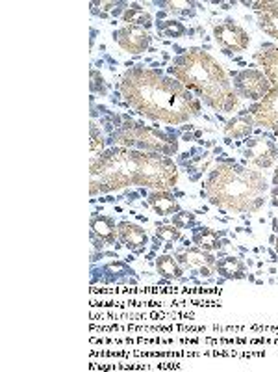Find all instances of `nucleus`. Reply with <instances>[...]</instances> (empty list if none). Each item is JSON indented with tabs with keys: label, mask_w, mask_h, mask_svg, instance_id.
<instances>
[{
	"label": "nucleus",
	"mask_w": 278,
	"mask_h": 372,
	"mask_svg": "<svg viewBox=\"0 0 278 372\" xmlns=\"http://www.w3.org/2000/svg\"><path fill=\"white\" fill-rule=\"evenodd\" d=\"M277 134H278V128H277Z\"/></svg>",
	"instance_id": "7c9ffc66"
},
{
	"label": "nucleus",
	"mask_w": 278,
	"mask_h": 372,
	"mask_svg": "<svg viewBox=\"0 0 278 372\" xmlns=\"http://www.w3.org/2000/svg\"><path fill=\"white\" fill-rule=\"evenodd\" d=\"M242 4L252 6V10L258 15V28L278 41V0H260V2L243 0Z\"/></svg>",
	"instance_id": "9b49d317"
},
{
	"label": "nucleus",
	"mask_w": 278,
	"mask_h": 372,
	"mask_svg": "<svg viewBox=\"0 0 278 372\" xmlns=\"http://www.w3.org/2000/svg\"><path fill=\"white\" fill-rule=\"evenodd\" d=\"M91 153H99V151H102V147H104V140H102V136H100V131L99 127L95 125V121H91Z\"/></svg>",
	"instance_id": "cd10ccee"
},
{
	"label": "nucleus",
	"mask_w": 278,
	"mask_h": 372,
	"mask_svg": "<svg viewBox=\"0 0 278 372\" xmlns=\"http://www.w3.org/2000/svg\"><path fill=\"white\" fill-rule=\"evenodd\" d=\"M256 127L254 123V117L249 110H242L237 116H234V119L226 123L225 133L228 138L239 140V138H249L252 133V128Z\"/></svg>",
	"instance_id": "4468645a"
},
{
	"label": "nucleus",
	"mask_w": 278,
	"mask_h": 372,
	"mask_svg": "<svg viewBox=\"0 0 278 372\" xmlns=\"http://www.w3.org/2000/svg\"><path fill=\"white\" fill-rule=\"evenodd\" d=\"M117 239L121 240L123 244L132 250L134 253H141L148 242V234L141 225L132 222H119L117 223Z\"/></svg>",
	"instance_id": "f8f14e48"
},
{
	"label": "nucleus",
	"mask_w": 278,
	"mask_h": 372,
	"mask_svg": "<svg viewBox=\"0 0 278 372\" xmlns=\"http://www.w3.org/2000/svg\"><path fill=\"white\" fill-rule=\"evenodd\" d=\"M91 91L93 93H100V95H106L108 93V84H106L104 77L99 73L97 69H91Z\"/></svg>",
	"instance_id": "393cba45"
},
{
	"label": "nucleus",
	"mask_w": 278,
	"mask_h": 372,
	"mask_svg": "<svg viewBox=\"0 0 278 372\" xmlns=\"http://www.w3.org/2000/svg\"><path fill=\"white\" fill-rule=\"evenodd\" d=\"M191 240H193V244L197 246V248L210 251V253L217 251L221 246H223L221 234L210 227H195L193 234H191Z\"/></svg>",
	"instance_id": "a211bd4d"
},
{
	"label": "nucleus",
	"mask_w": 278,
	"mask_h": 372,
	"mask_svg": "<svg viewBox=\"0 0 278 372\" xmlns=\"http://www.w3.org/2000/svg\"><path fill=\"white\" fill-rule=\"evenodd\" d=\"M156 270L165 279H180L182 277V266L176 260V257L160 255L156 259Z\"/></svg>",
	"instance_id": "412c9836"
},
{
	"label": "nucleus",
	"mask_w": 278,
	"mask_h": 372,
	"mask_svg": "<svg viewBox=\"0 0 278 372\" xmlns=\"http://www.w3.org/2000/svg\"><path fill=\"white\" fill-rule=\"evenodd\" d=\"M271 196H273L271 203H273V205H278V168L273 175V190H271Z\"/></svg>",
	"instance_id": "c85d7f7f"
},
{
	"label": "nucleus",
	"mask_w": 278,
	"mask_h": 372,
	"mask_svg": "<svg viewBox=\"0 0 278 372\" xmlns=\"http://www.w3.org/2000/svg\"><path fill=\"white\" fill-rule=\"evenodd\" d=\"M173 225H176L179 229H189L195 227V216L191 213L180 211L173 216Z\"/></svg>",
	"instance_id": "bb28decb"
},
{
	"label": "nucleus",
	"mask_w": 278,
	"mask_h": 372,
	"mask_svg": "<svg viewBox=\"0 0 278 372\" xmlns=\"http://www.w3.org/2000/svg\"><path fill=\"white\" fill-rule=\"evenodd\" d=\"M123 22L130 25V27L145 28V30H148L154 25L153 15L143 10L139 4H130L126 8L125 13H123Z\"/></svg>",
	"instance_id": "aec40b11"
},
{
	"label": "nucleus",
	"mask_w": 278,
	"mask_h": 372,
	"mask_svg": "<svg viewBox=\"0 0 278 372\" xmlns=\"http://www.w3.org/2000/svg\"><path fill=\"white\" fill-rule=\"evenodd\" d=\"M148 207H153L154 213L160 216H171V214L180 213L179 201L169 190H154L148 196Z\"/></svg>",
	"instance_id": "2eb2a0df"
},
{
	"label": "nucleus",
	"mask_w": 278,
	"mask_h": 372,
	"mask_svg": "<svg viewBox=\"0 0 278 372\" xmlns=\"http://www.w3.org/2000/svg\"><path fill=\"white\" fill-rule=\"evenodd\" d=\"M156 239L160 242H165V248H171V244L182 240V229H179L176 225H160L156 229Z\"/></svg>",
	"instance_id": "b1692460"
},
{
	"label": "nucleus",
	"mask_w": 278,
	"mask_h": 372,
	"mask_svg": "<svg viewBox=\"0 0 278 372\" xmlns=\"http://www.w3.org/2000/svg\"><path fill=\"white\" fill-rule=\"evenodd\" d=\"M113 39L117 41V45L130 54H143L145 51H148L153 36L148 34V30L139 27H130L125 25L119 30L113 32Z\"/></svg>",
	"instance_id": "1a4fd4ad"
},
{
	"label": "nucleus",
	"mask_w": 278,
	"mask_h": 372,
	"mask_svg": "<svg viewBox=\"0 0 278 372\" xmlns=\"http://www.w3.org/2000/svg\"><path fill=\"white\" fill-rule=\"evenodd\" d=\"M232 86L237 97L260 102L271 91V82L262 69H243L232 73Z\"/></svg>",
	"instance_id": "0eeeda50"
},
{
	"label": "nucleus",
	"mask_w": 278,
	"mask_h": 372,
	"mask_svg": "<svg viewBox=\"0 0 278 372\" xmlns=\"http://www.w3.org/2000/svg\"><path fill=\"white\" fill-rule=\"evenodd\" d=\"M274 250H277V253H278V234H277V239H274Z\"/></svg>",
	"instance_id": "c756f323"
},
{
	"label": "nucleus",
	"mask_w": 278,
	"mask_h": 372,
	"mask_svg": "<svg viewBox=\"0 0 278 372\" xmlns=\"http://www.w3.org/2000/svg\"><path fill=\"white\" fill-rule=\"evenodd\" d=\"M216 270L225 279H245L247 277L245 263L242 259H237V257H225V259L217 260Z\"/></svg>",
	"instance_id": "6ab92c4d"
},
{
	"label": "nucleus",
	"mask_w": 278,
	"mask_h": 372,
	"mask_svg": "<svg viewBox=\"0 0 278 372\" xmlns=\"http://www.w3.org/2000/svg\"><path fill=\"white\" fill-rule=\"evenodd\" d=\"M169 73H173L174 79L200 97L211 110L230 114L239 107V97L228 73L204 48L191 47L184 51L174 60L173 67H169Z\"/></svg>",
	"instance_id": "7ed1b4c3"
},
{
	"label": "nucleus",
	"mask_w": 278,
	"mask_h": 372,
	"mask_svg": "<svg viewBox=\"0 0 278 372\" xmlns=\"http://www.w3.org/2000/svg\"><path fill=\"white\" fill-rule=\"evenodd\" d=\"M214 37L219 43L225 54L243 53L251 45V36L243 27H239L234 19H225L214 27Z\"/></svg>",
	"instance_id": "6e6552de"
},
{
	"label": "nucleus",
	"mask_w": 278,
	"mask_h": 372,
	"mask_svg": "<svg viewBox=\"0 0 278 372\" xmlns=\"http://www.w3.org/2000/svg\"><path fill=\"white\" fill-rule=\"evenodd\" d=\"M100 276H104L106 283H136V279L132 276H136L132 268L121 263V260H113V263H108L106 266L100 268Z\"/></svg>",
	"instance_id": "dca6fc26"
},
{
	"label": "nucleus",
	"mask_w": 278,
	"mask_h": 372,
	"mask_svg": "<svg viewBox=\"0 0 278 372\" xmlns=\"http://www.w3.org/2000/svg\"><path fill=\"white\" fill-rule=\"evenodd\" d=\"M158 6H162L167 11L174 13V15L179 17H195V2H189V0H167V2H156Z\"/></svg>",
	"instance_id": "5701e85b"
},
{
	"label": "nucleus",
	"mask_w": 278,
	"mask_h": 372,
	"mask_svg": "<svg viewBox=\"0 0 278 372\" xmlns=\"http://www.w3.org/2000/svg\"><path fill=\"white\" fill-rule=\"evenodd\" d=\"M91 239L99 240L102 244H116L117 225L110 216L104 214H93L90 220Z\"/></svg>",
	"instance_id": "ddd939ff"
},
{
	"label": "nucleus",
	"mask_w": 278,
	"mask_h": 372,
	"mask_svg": "<svg viewBox=\"0 0 278 372\" xmlns=\"http://www.w3.org/2000/svg\"><path fill=\"white\" fill-rule=\"evenodd\" d=\"M111 140L121 147L147 151V153L165 154V157H173L179 153V142L171 134L147 127L143 123L132 121V119L123 123L121 127L111 134Z\"/></svg>",
	"instance_id": "39448f33"
},
{
	"label": "nucleus",
	"mask_w": 278,
	"mask_h": 372,
	"mask_svg": "<svg viewBox=\"0 0 278 372\" xmlns=\"http://www.w3.org/2000/svg\"><path fill=\"white\" fill-rule=\"evenodd\" d=\"M91 11H93L95 15L100 17H108V11H113L121 6V2H91Z\"/></svg>",
	"instance_id": "a878e982"
},
{
	"label": "nucleus",
	"mask_w": 278,
	"mask_h": 372,
	"mask_svg": "<svg viewBox=\"0 0 278 372\" xmlns=\"http://www.w3.org/2000/svg\"><path fill=\"white\" fill-rule=\"evenodd\" d=\"M258 65L262 67L265 77L271 82V91L263 97L262 101L256 102L249 112L254 117L256 127L263 128H278V47L267 45L262 51L254 54Z\"/></svg>",
	"instance_id": "423d86ee"
},
{
	"label": "nucleus",
	"mask_w": 278,
	"mask_h": 372,
	"mask_svg": "<svg viewBox=\"0 0 278 372\" xmlns=\"http://www.w3.org/2000/svg\"><path fill=\"white\" fill-rule=\"evenodd\" d=\"M176 260L180 265L191 266V268H202V266H210V268H216L217 259L211 255L210 251L200 250V248H188L184 253L176 255Z\"/></svg>",
	"instance_id": "f3484780"
},
{
	"label": "nucleus",
	"mask_w": 278,
	"mask_h": 372,
	"mask_svg": "<svg viewBox=\"0 0 278 372\" xmlns=\"http://www.w3.org/2000/svg\"><path fill=\"white\" fill-rule=\"evenodd\" d=\"M179 182V168L165 154L128 147L106 149L91 159V196L125 190L128 186H148L171 190Z\"/></svg>",
	"instance_id": "f03ea898"
},
{
	"label": "nucleus",
	"mask_w": 278,
	"mask_h": 372,
	"mask_svg": "<svg viewBox=\"0 0 278 372\" xmlns=\"http://www.w3.org/2000/svg\"><path fill=\"white\" fill-rule=\"evenodd\" d=\"M243 154L249 162L258 168H271L278 159V147L269 138H249L245 142Z\"/></svg>",
	"instance_id": "9d476101"
},
{
	"label": "nucleus",
	"mask_w": 278,
	"mask_h": 372,
	"mask_svg": "<svg viewBox=\"0 0 278 372\" xmlns=\"http://www.w3.org/2000/svg\"><path fill=\"white\" fill-rule=\"evenodd\" d=\"M267 190V179L260 171H252L232 160L216 166L204 182L206 199L232 213L258 211L265 203Z\"/></svg>",
	"instance_id": "20e7f679"
},
{
	"label": "nucleus",
	"mask_w": 278,
	"mask_h": 372,
	"mask_svg": "<svg viewBox=\"0 0 278 372\" xmlns=\"http://www.w3.org/2000/svg\"><path fill=\"white\" fill-rule=\"evenodd\" d=\"M121 95L132 110L154 121L180 125L200 116L202 102L180 80L145 65L130 67L119 84Z\"/></svg>",
	"instance_id": "f257e3e1"
},
{
	"label": "nucleus",
	"mask_w": 278,
	"mask_h": 372,
	"mask_svg": "<svg viewBox=\"0 0 278 372\" xmlns=\"http://www.w3.org/2000/svg\"><path fill=\"white\" fill-rule=\"evenodd\" d=\"M156 30L160 36L163 37H173V39H179V37H184L188 34H191L188 28L182 25L176 19H165V21H158L156 22Z\"/></svg>",
	"instance_id": "4be33fe9"
}]
</instances>
